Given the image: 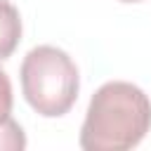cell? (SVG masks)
Returning <instances> with one entry per match:
<instances>
[{
	"mask_svg": "<svg viewBox=\"0 0 151 151\" xmlns=\"http://www.w3.org/2000/svg\"><path fill=\"white\" fill-rule=\"evenodd\" d=\"M12 83L7 78V73L0 68V123L9 118L12 113Z\"/></svg>",
	"mask_w": 151,
	"mask_h": 151,
	"instance_id": "5",
	"label": "cell"
},
{
	"mask_svg": "<svg viewBox=\"0 0 151 151\" xmlns=\"http://www.w3.org/2000/svg\"><path fill=\"white\" fill-rule=\"evenodd\" d=\"M26 149V134L21 125L9 116L0 123V151H21Z\"/></svg>",
	"mask_w": 151,
	"mask_h": 151,
	"instance_id": "4",
	"label": "cell"
},
{
	"mask_svg": "<svg viewBox=\"0 0 151 151\" xmlns=\"http://www.w3.org/2000/svg\"><path fill=\"white\" fill-rule=\"evenodd\" d=\"M21 40V17L9 0H0V61L9 59Z\"/></svg>",
	"mask_w": 151,
	"mask_h": 151,
	"instance_id": "3",
	"label": "cell"
},
{
	"mask_svg": "<svg viewBox=\"0 0 151 151\" xmlns=\"http://www.w3.org/2000/svg\"><path fill=\"white\" fill-rule=\"evenodd\" d=\"M19 76L24 99L35 113L45 118H59L68 113L78 99V66L64 50L54 45L33 47L24 57Z\"/></svg>",
	"mask_w": 151,
	"mask_h": 151,
	"instance_id": "2",
	"label": "cell"
},
{
	"mask_svg": "<svg viewBox=\"0 0 151 151\" xmlns=\"http://www.w3.org/2000/svg\"><path fill=\"white\" fill-rule=\"evenodd\" d=\"M151 127V101L142 87L111 80L90 99L80 149L85 151H125L137 146Z\"/></svg>",
	"mask_w": 151,
	"mask_h": 151,
	"instance_id": "1",
	"label": "cell"
},
{
	"mask_svg": "<svg viewBox=\"0 0 151 151\" xmlns=\"http://www.w3.org/2000/svg\"><path fill=\"white\" fill-rule=\"evenodd\" d=\"M120 2H142V0H120Z\"/></svg>",
	"mask_w": 151,
	"mask_h": 151,
	"instance_id": "6",
	"label": "cell"
}]
</instances>
